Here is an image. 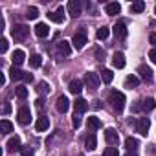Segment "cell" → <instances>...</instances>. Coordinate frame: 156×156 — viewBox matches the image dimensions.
Wrapping results in <instances>:
<instances>
[{
    "label": "cell",
    "mask_w": 156,
    "mask_h": 156,
    "mask_svg": "<svg viewBox=\"0 0 156 156\" xmlns=\"http://www.w3.org/2000/svg\"><path fill=\"white\" fill-rule=\"evenodd\" d=\"M108 103H110V107H112L118 114H121L123 108H125V96H123V92L112 90V92L108 94Z\"/></svg>",
    "instance_id": "obj_1"
},
{
    "label": "cell",
    "mask_w": 156,
    "mask_h": 156,
    "mask_svg": "<svg viewBox=\"0 0 156 156\" xmlns=\"http://www.w3.org/2000/svg\"><path fill=\"white\" fill-rule=\"evenodd\" d=\"M85 85H87L90 90H98L99 85H101V75H98L96 72H88V73H85Z\"/></svg>",
    "instance_id": "obj_2"
},
{
    "label": "cell",
    "mask_w": 156,
    "mask_h": 156,
    "mask_svg": "<svg viewBox=\"0 0 156 156\" xmlns=\"http://www.w3.org/2000/svg\"><path fill=\"white\" fill-rule=\"evenodd\" d=\"M13 37H15V41H24L26 37H28V33H30V28L28 26H24V24H17L15 28H13Z\"/></svg>",
    "instance_id": "obj_3"
},
{
    "label": "cell",
    "mask_w": 156,
    "mask_h": 156,
    "mask_svg": "<svg viewBox=\"0 0 156 156\" xmlns=\"http://www.w3.org/2000/svg\"><path fill=\"white\" fill-rule=\"evenodd\" d=\"M66 9H68V13H70L72 19H77V17L81 15V2H79V0H70Z\"/></svg>",
    "instance_id": "obj_4"
},
{
    "label": "cell",
    "mask_w": 156,
    "mask_h": 156,
    "mask_svg": "<svg viewBox=\"0 0 156 156\" xmlns=\"http://www.w3.org/2000/svg\"><path fill=\"white\" fill-rule=\"evenodd\" d=\"M17 118H19V123H20V125H28L30 119H31V110H30V107H20L19 112H17Z\"/></svg>",
    "instance_id": "obj_5"
},
{
    "label": "cell",
    "mask_w": 156,
    "mask_h": 156,
    "mask_svg": "<svg viewBox=\"0 0 156 156\" xmlns=\"http://www.w3.org/2000/svg\"><path fill=\"white\" fill-rule=\"evenodd\" d=\"M87 33L85 31H79V33H75L73 35V39H72V44H73V48L75 50H83V46L87 44Z\"/></svg>",
    "instance_id": "obj_6"
},
{
    "label": "cell",
    "mask_w": 156,
    "mask_h": 156,
    "mask_svg": "<svg viewBox=\"0 0 156 156\" xmlns=\"http://www.w3.org/2000/svg\"><path fill=\"white\" fill-rule=\"evenodd\" d=\"M48 17H50V20H53V22H57V24H62V22H64V8L59 6L55 11L48 13Z\"/></svg>",
    "instance_id": "obj_7"
},
{
    "label": "cell",
    "mask_w": 156,
    "mask_h": 156,
    "mask_svg": "<svg viewBox=\"0 0 156 156\" xmlns=\"http://www.w3.org/2000/svg\"><path fill=\"white\" fill-rule=\"evenodd\" d=\"M149 127H151V121H149V118H140V119H138V123H136V130H138L141 136H147V132H149Z\"/></svg>",
    "instance_id": "obj_8"
},
{
    "label": "cell",
    "mask_w": 156,
    "mask_h": 156,
    "mask_svg": "<svg viewBox=\"0 0 156 156\" xmlns=\"http://www.w3.org/2000/svg\"><path fill=\"white\" fill-rule=\"evenodd\" d=\"M105 140H107V143L112 147V145H118V141H119V134L116 132V129H107L105 130Z\"/></svg>",
    "instance_id": "obj_9"
},
{
    "label": "cell",
    "mask_w": 156,
    "mask_h": 156,
    "mask_svg": "<svg viewBox=\"0 0 156 156\" xmlns=\"http://www.w3.org/2000/svg\"><path fill=\"white\" fill-rule=\"evenodd\" d=\"M114 35H116V39L118 41H123L125 37H127V26H125V22H116V26H114Z\"/></svg>",
    "instance_id": "obj_10"
},
{
    "label": "cell",
    "mask_w": 156,
    "mask_h": 156,
    "mask_svg": "<svg viewBox=\"0 0 156 156\" xmlns=\"http://www.w3.org/2000/svg\"><path fill=\"white\" fill-rule=\"evenodd\" d=\"M55 108H57V112H61V114L68 112V108H70V101H68V98H66V96H59V98H57V105H55Z\"/></svg>",
    "instance_id": "obj_11"
},
{
    "label": "cell",
    "mask_w": 156,
    "mask_h": 156,
    "mask_svg": "<svg viewBox=\"0 0 156 156\" xmlns=\"http://www.w3.org/2000/svg\"><path fill=\"white\" fill-rule=\"evenodd\" d=\"M35 35H37L39 39H46V37L50 35V26L44 24V22H39V24L35 26Z\"/></svg>",
    "instance_id": "obj_12"
},
{
    "label": "cell",
    "mask_w": 156,
    "mask_h": 156,
    "mask_svg": "<svg viewBox=\"0 0 156 156\" xmlns=\"http://www.w3.org/2000/svg\"><path fill=\"white\" fill-rule=\"evenodd\" d=\"M73 110H75L77 114H83V112L88 110V103H87L83 98H77V99L73 101Z\"/></svg>",
    "instance_id": "obj_13"
},
{
    "label": "cell",
    "mask_w": 156,
    "mask_h": 156,
    "mask_svg": "<svg viewBox=\"0 0 156 156\" xmlns=\"http://www.w3.org/2000/svg\"><path fill=\"white\" fill-rule=\"evenodd\" d=\"M138 72H140V75H141L143 81H147V83L152 81V72H151V68H149L147 64H141V66L138 68Z\"/></svg>",
    "instance_id": "obj_14"
},
{
    "label": "cell",
    "mask_w": 156,
    "mask_h": 156,
    "mask_svg": "<svg viewBox=\"0 0 156 156\" xmlns=\"http://www.w3.org/2000/svg\"><path fill=\"white\" fill-rule=\"evenodd\" d=\"M11 61H13V66H20L26 61V53L22 50H15L13 55H11Z\"/></svg>",
    "instance_id": "obj_15"
},
{
    "label": "cell",
    "mask_w": 156,
    "mask_h": 156,
    "mask_svg": "<svg viewBox=\"0 0 156 156\" xmlns=\"http://www.w3.org/2000/svg\"><path fill=\"white\" fill-rule=\"evenodd\" d=\"M48 127H50V119H48L46 116H41V118L37 119V123H35L37 132H46V130H48Z\"/></svg>",
    "instance_id": "obj_16"
},
{
    "label": "cell",
    "mask_w": 156,
    "mask_h": 156,
    "mask_svg": "<svg viewBox=\"0 0 156 156\" xmlns=\"http://www.w3.org/2000/svg\"><path fill=\"white\" fill-rule=\"evenodd\" d=\"M112 64H114V68H119V70L125 66V55H123V51H116V53H114Z\"/></svg>",
    "instance_id": "obj_17"
},
{
    "label": "cell",
    "mask_w": 156,
    "mask_h": 156,
    "mask_svg": "<svg viewBox=\"0 0 156 156\" xmlns=\"http://www.w3.org/2000/svg\"><path fill=\"white\" fill-rule=\"evenodd\" d=\"M9 77H11V81H20V79H24V72L19 66H11L9 68Z\"/></svg>",
    "instance_id": "obj_18"
},
{
    "label": "cell",
    "mask_w": 156,
    "mask_h": 156,
    "mask_svg": "<svg viewBox=\"0 0 156 156\" xmlns=\"http://www.w3.org/2000/svg\"><path fill=\"white\" fill-rule=\"evenodd\" d=\"M68 90H70L72 94H81V90H83V81H79V79H73V81H70V85H68Z\"/></svg>",
    "instance_id": "obj_19"
},
{
    "label": "cell",
    "mask_w": 156,
    "mask_h": 156,
    "mask_svg": "<svg viewBox=\"0 0 156 156\" xmlns=\"http://www.w3.org/2000/svg\"><path fill=\"white\" fill-rule=\"evenodd\" d=\"M105 11H107V15L114 17V15H118V13L121 11V6H119L118 2H110V4H107V6H105Z\"/></svg>",
    "instance_id": "obj_20"
},
{
    "label": "cell",
    "mask_w": 156,
    "mask_h": 156,
    "mask_svg": "<svg viewBox=\"0 0 156 156\" xmlns=\"http://www.w3.org/2000/svg\"><path fill=\"white\" fill-rule=\"evenodd\" d=\"M85 147H87L88 151H94V149L98 147V140H96V134H94V132H90V134L85 138Z\"/></svg>",
    "instance_id": "obj_21"
},
{
    "label": "cell",
    "mask_w": 156,
    "mask_h": 156,
    "mask_svg": "<svg viewBox=\"0 0 156 156\" xmlns=\"http://www.w3.org/2000/svg\"><path fill=\"white\" fill-rule=\"evenodd\" d=\"M20 149H22V147H20V138H19V136L9 138V141H8V151L15 152V151H20Z\"/></svg>",
    "instance_id": "obj_22"
},
{
    "label": "cell",
    "mask_w": 156,
    "mask_h": 156,
    "mask_svg": "<svg viewBox=\"0 0 156 156\" xmlns=\"http://www.w3.org/2000/svg\"><path fill=\"white\" fill-rule=\"evenodd\" d=\"M59 51H61V55L68 57V55L72 53V44H70L68 41H61V42H59Z\"/></svg>",
    "instance_id": "obj_23"
},
{
    "label": "cell",
    "mask_w": 156,
    "mask_h": 156,
    "mask_svg": "<svg viewBox=\"0 0 156 156\" xmlns=\"http://www.w3.org/2000/svg\"><path fill=\"white\" fill-rule=\"evenodd\" d=\"M138 85H140V79L136 75H129L125 79V88H136Z\"/></svg>",
    "instance_id": "obj_24"
},
{
    "label": "cell",
    "mask_w": 156,
    "mask_h": 156,
    "mask_svg": "<svg viewBox=\"0 0 156 156\" xmlns=\"http://www.w3.org/2000/svg\"><path fill=\"white\" fill-rule=\"evenodd\" d=\"M138 145H140V143H138V140H136V138H132V136H129V138L125 140V147L129 149V152L136 151V149H138Z\"/></svg>",
    "instance_id": "obj_25"
},
{
    "label": "cell",
    "mask_w": 156,
    "mask_h": 156,
    "mask_svg": "<svg viewBox=\"0 0 156 156\" xmlns=\"http://www.w3.org/2000/svg\"><path fill=\"white\" fill-rule=\"evenodd\" d=\"M101 127H103V123L98 118H88V129H90V132H94V130H98Z\"/></svg>",
    "instance_id": "obj_26"
},
{
    "label": "cell",
    "mask_w": 156,
    "mask_h": 156,
    "mask_svg": "<svg viewBox=\"0 0 156 156\" xmlns=\"http://www.w3.org/2000/svg\"><path fill=\"white\" fill-rule=\"evenodd\" d=\"M112 79H114L112 70H103V72H101V81H103V83L110 85V83H112Z\"/></svg>",
    "instance_id": "obj_27"
},
{
    "label": "cell",
    "mask_w": 156,
    "mask_h": 156,
    "mask_svg": "<svg viewBox=\"0 0 156 156\" xmlns=\"http://www.w3.org/2000/svg\"><path fill=\"white\" fill-rule=\"evenodd\" d=\"M108 35H110V30H108L107 26H101V28L98 30V33H96V37H98L99 41H105V39H108Z\"/></svg>",
    "instance_id": "obj_28"
},
{
    "label": "cell",
    "mask_w": 156,
    "mask_h": 156,
    "mask_svg": "<svg viewBox=\"0 0 156 156\" xmlns=\"http://www.w3.org/2000/svg\"><path fill=\"white\" fill-rule=\"evenodd\" d=\"M154 107H156V101L152 98H147V99L141 101V110H152Z\"/></svg>",
    "instance_id": "obj_29"
},
{
    "label": "cell",
    "mask_w": 156,
    "mask_h": 156,
    "mask_svg": "<svg viewBox=\"0 0 156 156\" xmlns=\"http://www.w3.org/2000/svg\"><path fill=\"white\" fill-rule=\"evenodd\" d=\"M143 9H145V2H141V0L130 4V11H132V13H141Z\"/></svg>",
    "instance_id": "obj_30"
},
{
    "label": "cell",
    "mask_w": 156,
    "mask_h": 156,
    "mask_svg": "<svg viewBox=\"0 0 156 156\" xmlns=\"http://www.w3.org/2000/svg\"><path fill=\"white\" fill-rule=\"evenodd\" d=\"M0 127H2V132H4V134L13 132V125H11L9 119H2V121H0Z\"/></svg>",
    "instance_id": "obj_31"
},
{
    "label": "cell",
    "mask_w": 156,
    "mask_h": 156,
    "mask_svg": "<svg viewBox=\"0 0 156 156\" xmlns=\"http://www.w3.org/2000/svg\"><path fill=\"white\" fill-rule=\"evenodd\" d=\"M30 64H31V68H39V66L42 64V57H41L39 53L31 55V57H30Z\"/></svg>",
    "instance_id": "obj_32"
},
{
    "label": "cell",
    "mask_w": 156,
    "mask_h": 156,
    "mask_svg": "<svg viewBox=\"0 0 156 156\" xmlns=\"http://www.w3.org/2000/svg\"><path fill=\"white\" fill-rule=\"evenodd\" d=\"M15 94H17L19 99H26V98H28V88H26V87H17V88H15Z\"/></svg>",
    "instance_id": "obj_33"
},
{
    "label": "cell",
    "mask_w": 156,
    "mask_h": 156,
    "mask_svg": "<svg viewBox=\"0 0 156 156\" xmlns=\"http://www.w3.org/2000/svg\"><path fill=\"white\" fill-rule=\"evenodd\" d=\"M26 17H28L30 20H35V19L39 17V9H37V8H28V13H26Z\"/></svg>",
    "instance_id": "obj_34"
},
{
    "label": "cell",
    "mask_w": 156,
    "mask_h": 156,
    "mask_svg": "<svg viewBox=\"0 0 156 156\" xmlns=\"http://www.w3.org/2000/svg\"><path fill=\"white\" fill-rule=\"evenodd\" d=\"M37 90H39V94H48V92H50V85L44 83V81H41V83L37 85Z\"/></svg>",
    "instance_id": "obj_35"
},
{
    "label": "cell",
    "mask_w": 156,
    "mask_h": 156,
    "mask_svg": "<svg viewBox=\"0 0 156 156\" xmlns=\"http://www.w3.org/2000/svg\"><path fill=\"white\" fill-rule=\"evenodd\" d=\"M103 156H119V152H118L116 147H107V149L103 151Z\"/></svg>",
    "instance_id": "obj_36"
},
{
    "label": "cell",
    "mask_w": 156,
    "mask_h": 156,
    "mask_svg": "<svg viewBox=\"0 0 156 156\" xmlns=\"http://www.w3.org/2000/svg\"><path fill=\"white\" fill-rule=\"evenodd\" d=\"M8 46H9L8 39H2V41H0V53H6V51H8Z\"/></svg>",
    "instance_id": "obj_37"
},
{
    "label": "cell",
    "mask_w": 156,
    "mask_h": 156,
    "mask_svg": "<svg viewBox=\"0 0 156 156\" xmlns=\"http://www.w3.org/2000/svg\"><path fill=\"white\" fill-rule=\"evenodd\" d=\"M20 152H22V156H33V149H28V147H22Z\"/></svg>",
    "instance_id": "obj_38"
},
{
    "label": "cell",
    "mask_w": 156,
    "mask_h": 156,
    "mask_svg": "<svg viewBox=\"0 0 156 156\" xmlns=\"http://www.w3.org/2000/svg\"><path fill=\"white\" fill-rule=\"evenodd\" d=\"M72 125H73V129H77L81 125V118L79 116H75V118H72Z\"/></svg>",
    "instance_id": "obj_39"
},
{
    "label": "cell",
    "mask_w": 156,
    "mask_h": 156,
    "mask_svg": "<svg viewBox=\"0 0 156 156\" xmlns=\"http://www.w3.org/2000/svg\"><path fill=\"white\" fill-rule=\"evenodd\" d=\"M149 59H151V61H152V62L156 64V46H154V48H152V50L149 51Z\"/></svg>",
    "instance_id": "obj_40"
},
{
    "label": "cell",
    "mask_w": 156,
    "mask_h": 156,
    "mask_svg": "<svg viewBox=\"0 0 156 156\" xmlns=\"http://www.w3.org/2000/svg\"><path fill=\"white\" fill-rule=\"evenodd\" d=\"M24 81H26V83H31V81H33V75H31V73H24Z\"/></svg>",
    "instance_id": "obj_41"
},
{
    "label": "cell",
    "mask_w": 156,
    "mask_h": 156,
    "mask_svg": "<svg viewBox=\"0 0 156 156\" xmlns=\"http://www.w3.org/2000/svg\"><path fill=\"white\" fill-rule=\"evenodd\" d=\"M9 112H11V105L6 103V105H4V114H9Z\"/></svg>",
    "instance_id": "obj_42"
},
{
    "label": "cell",
    "mask_w": 156,
    "mask_h": 156,
    "mask_svg": "<svg viewBox=\"0 0 156 156\" xmlns=\"http://www.w3.org/2000/svg\"><path fill=\"white\" fill-rule=\"evenodd\" d=\"M92 107H94V108H96V110H99V108H101V101H98V99H96V101H94V105H92Z\"/></svg>",
    "instance_id": "obj_43"
},
{
    "label": "cell",
    "mask_w": 156,
    "mask_h": 156,
    "mask_svg": "<svg viewBox=\"0 0 156 156\" xmlns=\"http://www.w3.org/2000/svg\"><path fill=\"white\" fill-rule=\"evenodd\" d=\"M149 41H151V44H156V33H151Z\"/></svg>",
    "instance_id": "obj_44"
},
{
    "label": "cell",
    "mask_w": 156,
    "mask_h": 156,
    "mask_svg": "<svg viewBox=\"0 0 156 156\" xmlns=\"http://www.w3.org/2000/svg\"><path fill=\"white\" fill-rule=\"evenodd\" d=\"M0 85H2V87L6 85V75L4 73H0Z\"/></svg>",
    "instance_id": "obj_45"
},
{
    "label": "cell",
    "mask_w": 156,
    "mask_h": 156,
    "mask_svg": "<svg viewBox=\"0 0 156 156\" xmlns=\"http://www.w3.org/2000/svg\"><path fill=\"white\" fill-rule=\"evenodd\" d=\"M125 156H138V154H136V152H127Z\"/></svg>",
    "instance_id": "obj_46"
},
{
    "label": "cell",
    "mask_w": 156,
    "mask_h": 156,
    "mask_svg": "<svg viewBox=\"0 0 156 156\" xmlns=\"http://www.w3.org/2000/svg\"><path fill=\"white\" fill-rule=\"evenodd\" d=\"M154 13H156V8H154Z\"/></svg>",
    "instance_id": "obj_47"
},
{
    "label": "cell",
    "mask_w": 156,
    "mask_h": 156,
    "mask_svg": "<svg viewBox=\"0 0 156 156\" xmlns=\"http://www.w3.org/2000/svg\"><path fill=\"white\" fill-rule=\"evenodd\" d=\"M79 156H83V154H79Z\"/></svg>",
    "instance_id": "obj_48"
}]
</instances>
